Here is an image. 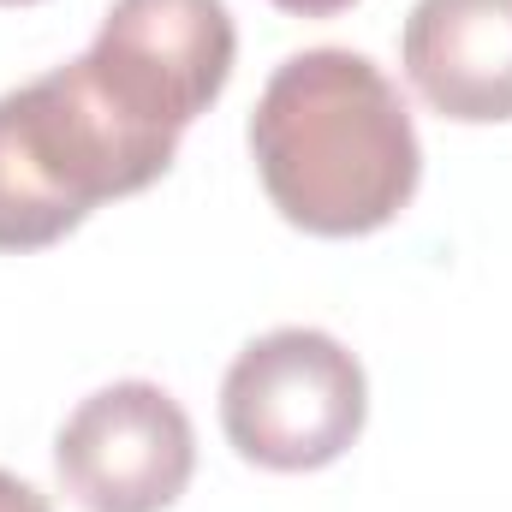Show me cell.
Here are the masks:
<instances>
[{
	"label": "cell",
	"mask_w": 512,
	"mask_h": 512,
	"mask_svg": "<svg viewBox=\"0 0 512 512\" xmlns=\"http://www.w3.org/2000/svg\"><path fill=\"white\" fill-rule=\"evenodd\" d=\"M54 471L84 512H167L191 489L197 435L167 387L114 382L60 423Z\"/></svg>",
	"instance_id": "277c9868"
},
{
	"label": "cell",
	"mask_w": 512,
	"mask_h": 512,
	"mask_svg": "<svg viewBox=\"0 0 512 512\" xmlns=\"http://www.w3.org/2000/svg\"><path fill=\"white\" fill-rule=\"evenodd\" d=\"M251 155L268 203L316 239L382 233L423 179L399 84L352 48H304L274 66L251 114Z\"/></svg>",
	"instance_id": "7a4b0ae2"
},
{
	"label": "cell",
	"mask_w": 512,
	"mask_h": 512,
	"mask_svg": "<svg viewBox=\"0 0 512 512\" xmlns=\"http://www.w3.org/2000/svg\"><path fill=\"white\" fill-rule=\"evenodd\" d=\"M0 512H54V507H48V495H42L36 483L0 471Z\"/></svg>",
	"instance_id": "8992f818"
},
{
	"label": "cell",
	"mask_w": 512,
	"mask_h": 512,
	"mask_svg": "<svg viewBox=\"0 0 512 512\" xmlns=\"http://www.w3.org/2000/svg\"><path fill=\"white\" fill-rule=\"evenodd\" d=\"M268 6H280V12H292V18H334V12H346V6H358V0H268Z\"/></svg>",
	"instance_id": "52a82bcc"
},
{
	"label": "cell",
	"mask_w": 512,
	"mask_h": 512,
	"mask_svg": "<svg viewBox=\"0 0 512 512\" xmlns=\"http://www.w3.org/2000/svg\"><path fill=\"white\" fill-rule=\"evenodd\" d=\"M399 60L441 120H512V0H417L399 30Z\"/></svg>",
	"instance_id": "5b68a950"
},
{
	"label": "cell",
	"mask_w": 512,
	"mask_h": 512,
	"mask_svg": "<svg viewBox=\"0 0 512 512\" xmlns=\"http://www.w3.org/2000/svg\"><path fill=\"white\" fill-rule=\"evenodd\" d=\"M227 0H114L96 42L0 96V251L60 245L90 209L149 191L233 78Z\"/></svg>",
	"instance_id": "6da1fadb"
},
{
	"label": "cell",
	"mask_w": 512,
	"mask_h": 512,
	"mask_svg": "<svg viewBox=\"0 0 512 512\" xmlns=\"http://www.w3.org/2000/svg\"><path fill=\"white\" fill-rule=\"evenodd\" d=\"M370 417L364 364L322 328H274L251 340L221 382V429L262 471L334 465Z\"/></svg>",
	"instance_id": "3957f363"
},
{
	"label": "cell",
	"mask_w": 512,
	"mask_h": 512,
	"mask_svg": "<svg viewBox=\"0 0 512 512\" xmlns=\"http://www.w3.org/2000/svg\"><path fill=\"white\" fill-rule=\"evenodd\" d=\"M0 6H36V0H0Z\"/></svg>",
	"instance_id": "ba28073f"
}]
</instances>
